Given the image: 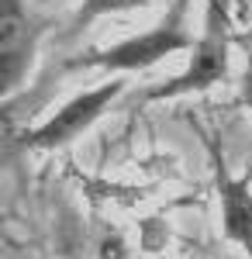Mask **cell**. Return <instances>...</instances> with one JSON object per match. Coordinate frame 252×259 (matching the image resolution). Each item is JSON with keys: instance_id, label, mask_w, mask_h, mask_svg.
<instances>
[{"instance_id": "cell-1", "label": "cell", "mask_w": 252, "mask_h": 259, "mask_svg": "<svg viewBox=\"0 0 252 259\" xmlns=\"http://www.w3.org/2000/svg\"><path fill=\"white\" fill-rule=\"evenodd\" d=\"M228 7H232V0H207L204 28H200V38L194 45L190 66L170 83L155 87L149 94L152 100L197 94V90H207L218 80H225V73H228V31H232V11Z\"/></svg>"}, {"instance_id": "cell-2", "label": "cell", "mask_w": 252, "mask_h": 259, "mask_svg": "<svg viewBox=\"0 0 252 259\" xmlns=\"http://www.w3.org/2000/svg\"><path fill=\"white\" fill-rule=\"evenodd\" d=\"M183 11H187V0H176V7L166 14V21L145 31V35H135V38H124L111 45V49H100V52H87L79 59L69 62V69H83V66H97V69H121V73H135V69H149L159 59L173 56L180 49H190L194 41L183 28Z\"/></svg>"}, {"instance_id": "cell-3", "label": "cell", "mask_w": 252, "mask_h": 259, "mask_svg": "<svg viewBox=\"0 0 252 259\" xmlns=\"http://www.w3.org/2000/svg\"><path fill=\"white\" fill-rule=\"evenodd\" d=\"M121 90H124V83H100L94 90L73 97L69 104H62L41 128H35L31 135H24V145H31V149H59L66 142H73L79 132H87L111 107V100L121 97Z\"/></svg>"}, {"instance_id": "cell-4", "label": "cell", "mask_w": 252, "mask_h": 259, "mask_svg": "<svg viewBox=\"0 0 252 259\" xmlns=\"http://www.w3.org/2000/svg\"><path fill=\"white\" fill-rule=\"evenodd\" d=\"M35 52V28L21 0H4L0 14V76H4V94L18 90L21 76L28 73V62Z\"/></svg>"}, {"instance_id": "cell-5", "label": "cell", "mask_w": 252, "mask_h": 259, "mask_svg": "<svg viewBox=\"0 0 252 259\" xmlns=\"http://www.w3.org/2000/svg\"><path fill=\"white\" fill-rule=\"evenodd\" d=\"M218 166V197H221V228L225 239L235 242L252 259V187L249 180L232 177L228 166L214 156Z\"/></svg>"}, {"instance_id": "cell-6", "label": "cell", "mask_w": 252, "mask_h": 259, "mask_svg": "<svg viewBox=\"0 0 252 259\" xmlns=\"http://www.w3.org/2000/svg\"><path fill=\"white\" fill-rule=\"evenodd\" d=\"M152 0H83L76 11V18H73V35L83 31L87 24H94L97 18L104 14H117V11H135V7H149Z\"/></svg>"}, {"instance_id": "cell-7", "label": "cell", "mask_w": 252, "mask_h": 259, "mask_svg": "<svg viewBox=\"0 0 252 259\" xmlns=\"http://www.w3.org/2000/svg\"><path fill=\"white\" fill-rule=\"evenodd\" d=\"M245 52H249V62H245V76H242V100L252 111V35L245 38Z\"/></svg>"}]
</instances>
